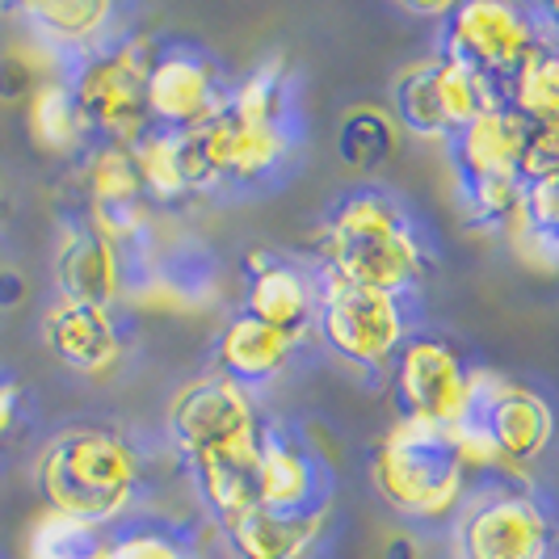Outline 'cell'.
Returning a JSON list of instances; mask_svg holds the SVG:
<instances>
[{"label":"cell","mask_w":559,"mask_h":559,"mask_svg":"<svg viewBox=\"0 0 559 559\" xmlns=\"http://www.w3.org/2000/svg\"><path fill=\"white\" fill-rule=\"evenodd\" d=\"M34 479L47 501V513L102 531L131 509L140 492L143 463L131 438H122L118 429L81 425L47 442V450L38 454Z\"/></svg>","instance_id":"obj_1"},{"label":"cell","mask_w":559,"mask_h":559,"mask_svg":"<svg viewBox=\"0 0 559 559\" xmlns=\"http://www.w3.org/2000/svg\"><path fill=\"white\" fill-rule=\"evenodd\" d=\"M425 249L400 202L379 190H354L336 202L320 231V270L370 290L408 295L425 278Z\"/></svg>","instance_id":"obj_2"},{"label":"cell","mask_w":559,"mask_h":559,"mask_svg":"<svg viewBox=\"0 0 559 559\" xmlns=\"http://www.w3.org/2000/svg\"><path fill=\"white\" fill-rule=\"evenodd\" d=\"M370 479L379 497L413 522H447L472 492V476L454 450L450 429L408 417H400L383 433L370 463Z\"/></svg>","instance_id":"obj_3"},{"label":"cell","mask_w":559,"mask_h":559,"mask_svg":"<svg viewBox=\"0 0 559 559\" xmlns=\"http://www.w3.org/2000/svg\"><path fill=\"white\" fill-rule=\"evenodd\" d=\"M156 56H160L156 38L131 34V38H114L110 47H102L76 63L68 84H72L76 106L88 122V135H97V143L135 147L152 131L147 76H152Z\"/></svg>","instance_id":"obj_4"},{"label":"cell","mask_w":559,"mask_h":559,"mask_svg":"<svg viewBox=\"0 0 559 559\" xmlns=\"http://www.w3.org/2000/svg\"><path fill=\"white\" fill-rule=\"evenodd\" d=\"M551 513L522 479H484L454 513V559H551Z\"/></svg>","instance_id":"obj_5"},{"label":"cell","mask_w":559,"mask_h":559,"mask_svg":"<svg viewBox=\"0 0 559 559\" xmlns=\"http://www.w3.org/2000/svg\"><path fill=\"white\" fill-rule=\"evenodd\" d=\"M320 278V304H316V329L336 358L362 370H383L408 341V311L400 295L370 290L358 282L316 270Z\"/></svg>","instance_id":"obj_6"},{"label":"cell","mask_w":559,"mask_h":559,"mask_svg":"<svg viewBox=\"0 0 559 559\" xmlns=\"http://www.w3.org/2000/svg\"><path fill=\"white\" fill-rule=\"evenodd\" d=\"M538 43L543 29L534 9H518L504 0H467V4H450L442 56L504 88V81L538 51Z\"/></svg>","instance_id":"obj_7"},{"label":"cell","mask_w":559,"mask_h":559,"mask_svg":"<svg viewBox=\"0 0 559 559\" xmlns=\"http://www.w3.org/2000/svg\"><path fill=\"white\" fill-rule=\"evenodd\" d=\"M392 392L400 417L454 429L472 417V366L447 336L413 333L392 362Z\"/></svg>","instance_id":"obj_8"},{"label":"cell","mask_w":559,"mask_h":559,"mask_svg":"<svg viewBox=\"0 0 559 559\" xmlns=\"http://www.w3.org/2000/svg\"><path fill=\"white\" fill-rule=\"evenodd\" d=\"M492 438L504 472L513 479L526 476V467L538 463L556 442V408L547 395H538L526 383H509L492 370H472V417Z\"/></svg>","instance_id":"obj_9"},{"label":"cell","mask_w":559,"mask_h":559,"mask_svg":"<svg viewBox=\"0 0 559 559\" xmlns=\"http://www.w3.org/2000/svg\"><path fill=\"white\" fill-rule=\"evenodd\" d=\"M261 429L265 425L257 417L252 392H245L224 374H202L194 383H186L168 404V438L186 463L215 454V450L257 442Z\"/></svg>","instance_id":"obj_10"},{"label":"cell","mask_w":559,"mask_h":559,"mask_svg":"<svg viewBox=\"0 0 559 559\" xmlns=\"http://www.w3.org/2000/svg\"><path fill=\"white\" fill-rule=\"evenodd\" d=\"M227 106L224 72L190 47H165L147 76V118L156 131H198Z\"/></svg>","instance_id":"obj_11"},{"label":"cell","mask_w":559,"mask_h":559,"mask_svg":"<svg viewBox=\"0 0 559 559\" xmlns=\"http://www.w3.org/2000/svg\"><path fill=\"white\" fill-rule=\"evenodd\" d=\"M84 202L88 219L84 224L102 231L110 245L127 249L152 227V202L143 194L135 152L122 143H97L84 160Z\"/></svg>","instance_id":"obj_12"},{"label":"cell","mask_w":559,"mask_h":559,"mask_svg":"<svg viewBox=\"0 0 559 559\" xmlns=\"http://www.w3.org/2000/svg\"><path fill=\"white\" fill-rule=\"evenodd\" d=\"M316 304H320L316 274L274 252H252L249 282H245V316L304 341L316 329Z\"/></svg>","instance_id":"obj_13"},{"label":"cell","mask_w":559,"mask_h":559,"mask_svg":"<svg viewBox=\"0 0 559 559\" xmlns=\"http://www.w3.org/2000/svg\"><path fill=\"white\" fill-rule=\"evenodd\" d=\"M56 286L59 299L114 311L127 295V257L88 224L72 227L56 252Z\"/></svg>","instance_id":"obj_14"},{"label":"cell","mask_w":559,"mask_h":559,"mask_svg":"<svg viewBox=\"0 0 559 559\" xmlns=\"http://www.w3.org/2000/svg\"><path fill=\"white\" fill-rule=\"evenodd\" d=\"M43 336L59 362L81 374H110L122 362V333L114 324L110 308L56 299L43 316Z\"/></svg>","instance_id":"obj_15"},{"label":"cell","mask_w":559,"mask_h":559,"mask_svg":"<svg viewBox=\"0 0 559 559\" xmlns=\"http://www.w3.org/2000/svg\"><path fill=\"white\" fill-rule=\"evenodd\" d=\"M219 531L236 559H316L329 534V504L304 509V513L252 509Z\"/></svg>","instance_id":"obj_16"},{"label":"cell","mask_w":559,"mask_h":559,"mask_svg":"<svg viewBox=\"0 0 559 559\" xmlns=\"http://www.w3.org/2000/svg\"><path fill=\"white\" fill-rule=\"evenodd\" d=\"M206 140H211L224 181H240V186L265 181L290 156L286 122H245V118H231L227 110L215 122H206Z\"/></svg>","instance_id":"obj_17"},{"label":"cell","mask_w":559,"mask_h":559,"mask_svg":"<svg viewBox=\"0 0 559 559\" xmlns=\"http://www.w3.org/2000/svg\"><path fill=\"white\" fill-rule=\"evenodd\" d=\"M295 349H299V336L270 329V324H261V320L240 311V316L227 320L224 336L215 345V366H219L215 374H224V379L240 383L249 392V388L278 379L282 370L290 366V358H295Z\"/></svg>","instance_id":"obj_18"},{"label":"cell","mask_w":559,"mask_h":559,"mask_svg":"<svg viewBox=\"0 0 559 559\" xmlns=\"http://www.w3.org/2000/svg\"><path fill=\"white\" fill-rule=\"evenodd\" d=\"M190 476H194L202 504L215 513L219 526L261 509V438L245 447L202 454L190 463Z\"/></svg>","instance_id":"obj_19"},{"label":"cell","mask_w":559,"mask_h":559,"mask_svg":"<svg viewBox=\"0 0 559 559\" xmlns=\"http://www.w3.org/2000/svg\"><path fill=\"white\" fill-rule=\"evenodd\" d=\"M324 504V472L282 429H261V509L304 513Z\"/></svg>","instance_id":"obj_20"},{"label":"cell","mask_w":559,"mask_h":559,"mask_svg":"<svg viewBox=\"0 0 559 559\" xmlns=\"http://www.w3.org/2000/svg\"><path fill=\"white\" fill-rule=\"evenodd\" d=\"M22 22L47 47H56L81 63L84 56L114 43L110 26L118 22V9L106 0H38V4L22 9Z\"/></svg>","instance_id":"obj_21"},{"label":"cell","mask_w":559,"mask_h":559,"mask_svg":"<svg viewBox=\"0 0 559 559\" xmlns=\"http://www.w3.org/2000/svg\"><path fill=\"white\" fill-rule=\"evenodd\" d=\"M526 122L509 106L479 114L454 135V160L463 168V181L476 177H522V152H526Z\"/></svg>","instance_id":"obj_22"},{"label":"cell","mask_w":559,"mask_h":559,"mask_svg":"<svg viewBox=\"0 0 559 559\" xmlns=\"http://www.w3.org/2000/svg\"><path fill=\"white\" fill-rule=\"evenodd\" d=\"M504 106L526 127H559V51L551 38L504 81Z\"/></svg>","instance_id":"obj_23"},{"label":"cell","mask_w":559,"mask_h":559,"mask_svg":"<svg viewBox=\"0 0 559 559\" xmlns=\"http://www.w3.org/2000/svg\"><path fill=\"white\" fill-rule=\"evenodd\" d=\"M392 110L400 118V127L420 135V140H450L442 93H438V56L400 68V76L392 84Z\"/></svg>","instance_id":"obj_24"},{"label":"cell","mask_w":559,"mask_h":559,"mask_svg":"<svg viewBox=\"0 0 559 559\" xmlns=\"http://www.w3.org/2000/svg\"><path fill=\"white\" fill-rule=\"evenodd\" d=\"M29 135L43 152H56L68 156L88 140V122H84L81 106H76V93L68 81H43L34 88L26 106Z\"/></svg>","instance_id":"obj_25"},{"label":"cell","mask_w":559,"mask_h":559,"mask_svg":"<svg viewBox=\"0 0 559 559\" xmlns=\"http://www.w3.org/2000/svg\"><path fill=\"white\" fill-rule=\"evenodd\" d=\"M102 543L106 538L93 526H81V522L59 518V513H43V522L29 531L26 559H81L88 551H97Z\"/></svg>","instance_id":"obj_26"},{"label":"cell","mask_w":559,"mask_h":559,"mask_svg":"<svg viewBox=\"0 0 559 559\" xmlns=\"http://www.w3.org/2000/svg\"><path fill=\"white\" fill-rule=\"evenodd\" d=\"M177 135V173H181V186H186V198H202L224 190V173L215 165V152H211V140H206V127L198 131H173Z\"/></svg>","instance_id":"obj_27"},{"label":"cell","mask_w":559,"mask_h":559,"mask_svg":"<svg viewBox=\"0 0 559 559\" xmlns=\"http://www.w3.org/2000/svg\"><path fill=\"white\" fill-rule=\"evenodd\" d=\"M110 559H194L190 543L165 526H135L106 543Z\"/></svg>","instance_id":"obj_28"},{"label":"cell","mask_w":559,"mask_h":559,"mask_svg":"<svg viewBox=\"0 0 559 559\" xmlns=\"http://www.w3.org/2000/svg\"><path fill=\"white\" fill-rule=\"evenodd\" d=\"M526 219H531V227L559 236V173L526 181Z\"/></svg>","instance_id":"obj_29"},{"label":"cell","mask_w":559,"mask_h":559,"mask_svg":"<svg viewBox=\"0 0 559 559\" xmlns=\"http://www.w3.org/2000/svg\"><path fill=\"white\" fill-rule=\"evenodd\" d=\"M509 245L518 249V257L534 265V270H559V236L556 231H543V227H522L509 236Z\"/></svg>","instance_id":"obj_30"},{"label":"cell","mask_w":559,"mask_h":559,"mask_svg":"<svg viewBox=\"0 0 559 559\" xmlns=\"http://www.w3.org/2000/svg\"><path fill=\"white\" fill-rule=\"evenodd\" d=\"M13 417H17V388L13 383H0V433L13 425Z\"/></svg>","instance_id":"obj_31"},{"label":"cell","mask_w":559,"mask_h":559,"mask_svg":"<svg viewBox=\"0 0 559 559\" xmlns=\"http://www.w3.org/2000/svg\"><path fill=\"white\" fill-rule=\"evenodd\" d=\"M534 17H538V29H543L547 38H559V0L543 4V9H534Z\"/></svg>","instance_id":"obj_32"},{"label":"cell","mask_w":559,"mask_h":559,"mask_svg":"<svg viewBox=\"0 0 559 559\" xmlns=\"http://www.w3.org/2000/svg\"><path fill=\"white\" fill-rule=\"evenodd\" d=\"M106 543H110V538H106ZM106 543H102L97 551H88V556H81V559H110V556H106Z\"/></svg>","instance_id":"obj_33"},{"label":"cell","mask_w":559,"mask_h":559,"mask_svg":"<svg viewBox=\"0 0 559 559\" xmlns=\"http://www.w3.org/2000/svg\"><path fill=\"white\" fill-rule=\"evenodd\" d=\"M543 38H547V34H543ZM551 43H556V51H559V38H551Z\"/></svg>","instance_id":"obj_34"}]
</instances>
